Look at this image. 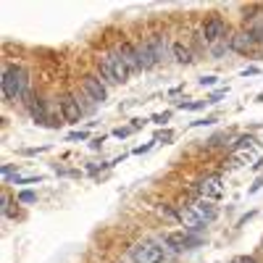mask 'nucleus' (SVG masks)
<instances>
[{
  "mask_svg": "<svg viewBox=\"0 0 263 263\" xmlns=\"http://www.w3.org/2000/svg\"><path fill=\"white\" fill-rule=\"evenodd\" d=\"M3 98L16 103V100H27L32 103V90H29V74L21 66H6L3 69Z\"/></svg>",
  "mask_w": 263,
  "mask_h": 263,
  "instance_id": "obj_1",
  "label": "nucleus"
},
{
  "mask_svg": "<svg viewBox=\"0 0 263 263\" xmlns=\"http://www.w3.org/2000/svg\"><path fill=\"white\" fill-rule=\"evenodd\" d=\"M132 260L135 263H163V248L145 239V242H137L132 248Z\"/></svg>",
  "mask_w": 263,
  "mask_h": 263,
  "instance_id": "obj_2",
  "label": "nucleus"
},
{
  "mask_svg": "<svg viewBox=\"0 0 263 263\" xmlns=\"http://www.w3.org/2000/svg\"><path fill=\"white\" fill-rule=\"evenodd\" d=\"M224 179L218 177V174H211V177H205V179H200L195 184V192H197V197L200 200H218L221 197V192H224V184H221Z\"/></svg>",
  "mask_w": 263,
  "mask_h": 263,
  "instance_id": "obj_3",
  "label": "nucleus"
},
{
  "mask_svg": "<svg viewBox=\"0 0 263 263\" xmlns=\"http://www.w3.org/2000/svg\"><path fill=\"white\" fill-rule=\"evenodd\" d=\"M58 111H61V116H63L66 124H79V119L84 116L82 108H79L77 95H63V98L58 100Z\"/></svg>",
  "mask_w": 263,
  "mask_h": 263,
  "instance_id": "obj_4",
  "label": "nucleus"
},
{
  "mask_svg": "<svg viewBox=\"0 0 263 263\" xmlns=\"http://www.w3.org/2000/svg\"><path fill=\"white\" fill-rule=\"evenodd\" d=\"M229 48H232L234 53L248 55V53H253V50L258 48V40H255L248 29H242V32H234V34L229 37Z\"/></svg>",
  "mask_w": 263,
  "mask_h": 263,
  "instance_id": "obj_5",
  "label": "nucleus"
},
{
  "mask_svg": "<svg viewBox=\"0 0 263 263\" xmlns=\"http://www.w3.org/2000/svg\"><path fill=\"white\" fill-rule=\"evenodd\" d=\"M82 92H87L95 103H105V100H108V87H105L95 74H87V77L82 79Z\"/></svg>",
  "mask_w": 263,
  "mask_h": 263,
  "instance_id": "obj_6",
  "label": "nucleus"
},
{
  "mask_svg": "<svg viewBox=\"0 0 263 263\" xmlns=\"http://www.w3.org/2000/svg\"><path fill=\"white\" fill-rule=\"evenodd\" d=\"M163 242L168 245V248H174V250H187V248H192V245H197L200 239L197 237H192L190 232H168L166 237H163Z\"/></svg>",
  "mask_w": 263,
  "mask_h": 263,
  "instance_id": "obj_7",
  "label": "nucleus"
},
{
  "mask_svg": "<svg viewBox=\"0 0 263 263\" xmlns=\"http://www.w3.org/2000/svg\"><path fill=\"white\" fill-rule=\"evenodd\" d=\"M227 32V21L221 16H211L205 24H203V40L205 42H218Z\"/></svg>",
  "mask_w": 263,
  "mask_h": 263,
  "instance_id": "obj_8",
  "label": "nucleus"
},
{
  "mask_svg": "<svg viewBox=\"0 0 263 263\" xmlns=\"http://www.w3.org/2000/svg\"><path fill=\"white\" fill-rule=\"evenodd\" d=\"M116 53L121 55V61L126 63V69H129L132 74H135V71H142V66H140V55H137V48L132 45V42H121Z\"/></svg>",
  "mask_w": 263,
  "mask_h": 263,
  "instance_id": "obj_9",
  "label": "nucleus"
},
{
  "mask_svg": "<svg viewBox=\"0 0 263 263\" xmlns=\"http://www.w3.org/2000/svg\"><path fill=\"white\" fill-rule=\"evenodd\" d=\"M177 218L184 224V232H200V229L205 227V224L200 221V216H197L190 205H187V208H177Z\"/></svg>",
  "mask_w": 263,
  "mask_h": 263,
  "instance_id": "obj_10",
  "label": "nucleus"
},
{
  "mask_svg": "<svg viewBox=\"0 0 263 263\" xmlns=\"http://www.w3.org/2000/svg\"><path fill=\"white\" fill-rule=\"evenodd\" d=\"M105 61H108V66H111V69H114V74H116V82L119 84H124L126 79H129V69H126V63L121 61V55L119 53H108V55H103Z\"/></svg>",
  "mask_w": 263,
  "mask_h": 263,
  "instance_id": "obj_11",
  "label": "nucleus"
},
{
  "mask_svg": "<svg viewBox=\"0 0 263 263\" xmlns=\"http://www.w3.org/2000/svg\"><path fill=\"white\" fill-rule=\"evenodd\" d=\"M29 114H32V119H34L37 124H42V126H50V116H48V103L42 100V98H34V100L29 103Z\"/></svg>",
  "mask_w": 263,
  "mask_h": 263,
  "instance_id": "obj_12",
  "label": "nucleus"
},
{
  "mask_svg": "<svg viewBox=\"0 0 263 263\" xmlns=\"http://www.w3.org/2000/svg\"><path fill=\"white\" fill-rule=\"evenodd\" d=\"M137 48V55H140V66H142V71H147V69H153V66L158 63V58H156V53H153V48L147 45V40H142L140 45H135Z\"/></svg>",
  "mask_w": 263,
  "mask_h": 263,
  "instance_id": "obj_13",
  "label": "nucleus"
},
{
  "mask_svg": "<svg viewBox=\"0 0 263 263\" xmlns=\"http://www.w3.org/2000/svg\"><path fill=\"white\" fill-rule=\"evenodd\" d=\"M190 208H192V211H195L197 216H200V221H203V224H211L213 218L218 216V213H216V208H213V205H211L208 200H195V203H192Z\"/></svg>",
  "mask_w": 263,
  "mask_h": 263,
  "instance_id": "obj_14",
  "label": "nucleus"
},
{
  "mask_svg": "<svg viewBox=\"0 0 263 263\" xmlns=\"http://www.w3.org/2000/svg\"><path fill=\"white\" fill-rule=\"evenodd\" d=\"M245 21H248V32L258 42H263V11H258L255 16H245Z\"/></svg>",
  "mask_w": 263,
  "mask_h": 263,
  "instance_id": "obj_15",
  "label": "nucleus"
},
{
  "mask_svg": "<svg viewBox=\"0 0 263 263\" xmlns=\"http://www.w3.org/2000/svg\"><path fill=\"white\" fill-rule=\"evenodd\" d=\"M147 45L153 48V53H156L158 61H163V55H166V37H163V34H153V37H147Z\"/></svg>",
  "mask_w": 263,
  "mask_h": 263,
  "instance_id": "obj_16",
  "label": "nucleus"
},
{
  "mask_svg": "<svg viewBox=\"0 0 263 263\" xmlns=\"http://www.w3.org/2000/svg\"><path fill=\"white\" fill-rule=\"evenodd\" d=\"M171 53H174V58H177L179 63H192V50L184 45V42H174Z\"/></svg>",
  "mask_w": 263,
  "mask_h": 263,
  "instance_id": "obj_17",
  "label": "nucleus"
},
{
  "mask_svg": "<svg viewBox=\"0 0 263 263\" xmlns=\"http://www.w3.org/2000/svg\"><path fill=\"white\" fill-rule=\"evenodd\" d=\"M258 145V140L253 137V135H239L237 140H234V153H248V150H253Z\"/></svg>",
  "mask_w": 263,
  "mask_h": 263,
  "instance_id": "obj_18",
  "label": "nucleus"
},
{
  "mask_svg": "<svg viewBox=\"0 0 263 263\" xmlns=\"http://www.w3.org/2000/svg\"><path fill=\"white\" fill-rule=\"evenodd\" d=\"M100 74H103V79H105L108 84H119V82H116V74H114V69L108 66V61H105V58H100Z\"/></svg>",
  "mask_w": 263,
  "mask_h": 263,
  "instance_id": "obj_19",
  "label": "nucleus"
},
{
  "mask_svg": "<svg viewBox=\"0 0 263 263\" xmlns=\"http://www.w3.org/2000/svg\"><path fill=\"white\" fill-rule=\"evenodd\" d=\"M77 100H79V108H82V114H90L92 111V98L90 95H87V92H82V95H77Z\"/></svg>",
  "mask_w": 263,
  "mask_h": 263,
  "instance_id": "obj_20",
  "label": "nucleus"
},
{
  "mask_svg": "<svg viewBox=\"0 0 263 263\" xmlns=\"http://www.w3.org/2000/svg\"><path fill=\"white\" fill-rule=\"evenodd\" d=\"M37 200V195L32 190H24V192H18V203H34Z\"/></svg>",
  "mask_w": 263,
  "mask_h": 263,
  "instance_id": "obj_21",
  "label": "nucleus"
},
{
  "mask_svg": "<svg viewBox=\"0 0 263 263\" xmlns=\"http://www.w3.org/2000/svg\"><path fill=\"white\" fill-rule=\"evenodd\" d=\"M0 203H3V205H0V208H3V216H13V211H11V197L3 192V197H0Z\"/></svg>",
  "mask_w": 263,
  "mask_h": 263,
  "instance_id": "obj_22",
  "label": "nucleus"
},
{
  "mask_svg": "<svg viewBox=\"0 0 263 263\" xmlns=\"http://www.w3.org/2000/svg\"><path fill=\"white\" fill-rule=\"evenodd\" d=\"M221 140H227V132H218V135H213V137L208 140V147H218V145H221Z\"/></svg>",
  "mask_w": 263,
  "mask_h": 263,
  "instance_id": "obj_23",
  "label": "nucleus"
},
{
  "mask_svg": "<svg viewBox=\"0 0 263 263\" xmlns=\"http://www.w3.org/2000/svg\"><path fill=\"white\" fill-rule=\"evenodd\" d=\"M32 182H42V177H13V184H32Z\"/></svg>",
  "mask_w": 263,
  "mask_h": 263,
  "instance_id": "obj_24",
  "label": "nucleus"
},
{
  "mask_svg": "<svg viewBox=\"0 0 263 263\" xmlns=\"http://www.w3.org/2000/svg\"><path fill=\"white\" fill-rule=\"evenodd\" d=\"M132 132H135L132 126H119V129H114V137H129Z\"/></svg>",
  "mask_w": 263,
  "mask_h": 263,
  "instance_id": "obj_25",
  "label": "nucleus"
},
{
  "mask_svg": "<svg viewBox=\"0 0 263 263\" xmlns=\"http://www.w3.org/2000/svg\"><path fill=\"white\" fill-rule=\"evenodd\" d=\"M224 95H227V87H221V90H216V92H213L211 98H205V100H208V103H218V100H221Z\"/></svg>",
  "mask_w": 263,
  "mask_h": 263,
  "instance_id": "obj_26",
  "label": "nucleus"
},
{
  "mask_svg": "<svg viewBox=\"0 0 263 263\" xmlns=\"http://www.w3.org/2000/svg\"><path fill=\"white\" fill-rule=\"evenodd\" d=\"M156 142H158V140H150L147 145H140V147H135V156H142V153H147V150H150L153 145H156Z\"/></svg>",
  "mask_w": 263,
  "mask_h": 263,
  "instance_id": "obj_27",
  "label": "nucleus"
},
{
  "mask_svg": "<svg viewBox=\"0 0 263 263\" xmlns=\"http://www.w3.org/2000/svg\"><path fill=\"white\" fill-rule=\"evenodd\" d=\"M87 137H90L87 132H71V135H69V140H71V142H79V140H87Z\"/></svg>",
  "mask_w": 263,
  "mask_h": 263,
  "instance_id": "obj_28",
  "label": "nucleus"
},
{
  "mask_svg": "<svg viewBox=\"0 0 263 263\" xmlns=\"http://www.w3.org/2000/svg\"><path fill=\"white\" fill-rule=\"evenodd\" d=\"M229 263H258L255 258H250V255H239V258H232Z\"/></svg>",
  "mask_w": 263,
  "mask_h": 263,
  "instance_id": "obj_29",
  "label": "nucleus"
},
{
  "mask_svg": "<svg viewBox=\"0 0 263 263\" xmlns=\"http://www.w3.org/2000/svg\"><path fill=\"white\" fill-rule=\"evenodd\" d=\"M171 119V111H166V114H158V116H153V121H156V124H166Z\"/></svg>",
  "mask_w": 263,
  "mask_h": 263,
  "instance_id": "obj_30",
  "label": "nucleus"
},
{
  "mask_svg": "<svg viewBox=\"0 0 263 263\" xmlns=\"http://www.w3.org/2000/svg\"><path fill=\"white\" fill-rule=\"evenodd\" d=\"M200 84H203V87H213V84H216V77H203Z\"/></svg>",
  "mask_w": 263,
  "mask_h": 263,
  "instance_id": "obj_31",
  "label": "nucleus"
},
{
  "mask_svg": "<svg viewBox=\"0 0 263 263\" xmlns=\"http://www.w3.org/2000/svg\"><path fill=\"white\" fill-rule=\"evenodd\" d=\"M260 184H263V174H260V177L255 179V184L250 187V192H258V190H260Z\"/></svg>",
  "mask_w": 263,
  "mask_h": 263,
  "instance_id": "obj_32",
  "label": "nucleus"
},
{
  "mask_svg": "<svg viewBox=\"0 0 263 263\" xmlns=\"http://www.w3.org/2000/svg\"><path fill=\"white\" fill-rule=\"evenodd\" d=\"M140 126H145V119H135V121H132V129H140Z\"/></svg>",
  "mask_w": 263,
  "mask_h": 263,
  "instance_id": "obj_33",
  "label": "nucleus"
},
{
  "mask_svg": "<svg viewBox=\"0 0 263 263\" xmlns=\"http://www.w3.org/2000/svg\"><path fill=\"white\" fill-rule=\"evenodd\" d=\"M11 174H13V166L6 163V166H3V177H11Z\"/></svg>",
  "mask_w": 263,
  "mask_h": 263,
  "instance_id": "obj_34",
  "label": "nucleus"
},
{
  "mask_svg": "<svg viewBox=\"0 0 263 263\" xmlns=\"http://www.w3.org/2000/svg\"><path fill=\"white\" fill-rule=\"evenodd\" d=\"M258 103H263V95H258Z\"/></svg>",
  "mask_w": 263,
  "mask_h": 263,
  "instance_id": "obj_35",
  "label": "nucleus"
},
{
  "mask_svg": "<svg viewBox=\"0 0 263 263\" xmlns=\"http://www.w3.org/2000/svg\"><path fill=\"white\" fill-rule=\"evenodd\" d=\"M260 250H263V239H260Z\"/></svg>",
  "mask_w": 263,
  "mask_h": 263,
  "instance_id": "obj_36",
  "label": "nucleus"
}]
</instances>
